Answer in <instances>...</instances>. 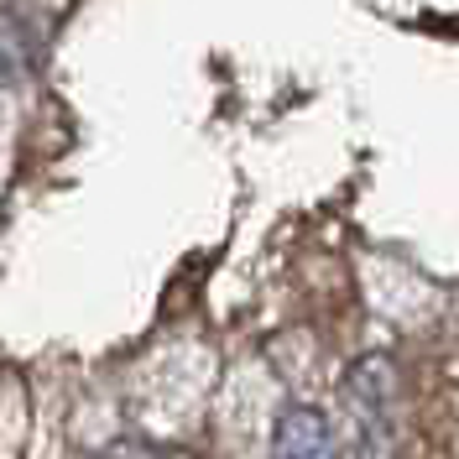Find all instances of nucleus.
Instances as JSON below:
<instances>
[{
  "mask_svg": "<svg viewBox=\"0 0 459 459\" xmlns=\"http://www.w3.org/2000/svg\"><path fill=\"white\" fill-rule=\"evenodd\" d=\"M340 397L360 433H386V418L397 407V360L392 355H360L344 371Z\"/></svg>",
  "mask_w": 459,
  "mask_h": 459,
  "instance_id": "obj_1",
  "label": "nucleus"
},
{
  "mask_svg": "<svg viewBox=\"0 0 459 459\" xmlns=\"http://www.w3.org/2000/svg\"><path fill=\"white\" fill-rule=\"evenodd\" d=\"M272 459H340L334 423L314 402H282L272 423Z\"/></svg>",
  "mask_w": 459,
  "mask_h": 459,
  "instance_id": "obj_2",
  "label": "nucleus"
},
{
  "mask_svg": "<svg viewBox=\"0 0 459 459\" xmlns=\"http://www.w3.org/2000/svg\"><path fill=\"white\" fill-rule=\"evenodd\" d=\"M27 63H31V31H27V22L0 0V84L22 79Z\"/></svg>",
  "mask_w": 459,
  "mask_h": 459,
  "instance_id": "obj_3",
  "label": "nucleus"
},
{
  "mask_svg": "<svg viewBox=\"0 0 459 459\" xmlns=\"http://www.w3.org/2000/svg\"><path fill=\"white\" fill-rule=\"evenodd\" d=\"M94 459H157L146 444H136V438H120V444H110V449H100Z\"/></svg>",
  "mask_w": 459,
  "mask_h": 459,
  "instance_id": "obj_4",
  "label": "nucleus"
},
{
  "mask_svg": "<svg viewBox=\"0 0 459 459\" xmlns=\"http://www.w3.org/2000/svg\"><path fill=\"white\" fill-rule=\"evenodd\" d=\"M157 459H199V455H194V449H162Z\"/></svg>",
  "mask_w": 459,
  "mask_h": 459,
  "instance_id": "obj_5",
  "label": "nucleus"
}]
</instances>
